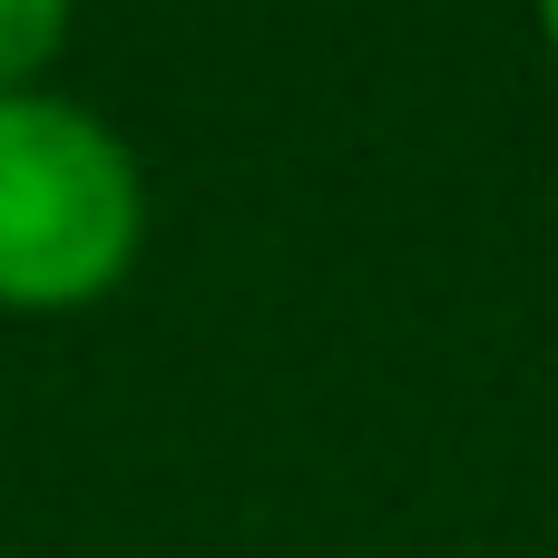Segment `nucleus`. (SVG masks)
I'll return each instance as SVG.
<instances>
[{
    "mask_svg": "<svg viewBox=\"0 0 558 558\" xmlns=\"http://www.w3.org/2000/svg\"><path fill=\"white\" fill-rule=\"evenodd\" d=\"M147 255V167L137 147L59 98H0V314H88Z\"/></svg>",
    "mask_w": 558,
    "mask_h": 558,
    "instance_id": "f257e3e1",
    "label": "nucleus"
},
{
    "mask_svg": "<svg viewBox=\"0 0 558 558\" xmlns=\"http://www.w3.org/2000/svg\"><path fill=\"white\" fill-rule=\"evenodd\" d=\"M69 39H78V0H0V98L49 88Z\"/></svg>",
    "mask_w": 558,
    "mask_h": 558,
    "instance_id": "f03ea898",
    "label": "nucleus"
},
{
    "mask_svg": "<svg viewBox=\"0 0 558 558\" xmlns=\"http://www.w3.org/2000/svg\"><path fill=\"white\" fill-rule=\"evenodd\" d=\"M530 20H539V39H549V59H558V0H530Z\"/></svg>",
    "mask_w": 558,
    "mask_h": 558,
    "instance_id": "7ed1b4c3",
    "label": "nucleus"
}]
</instances>
